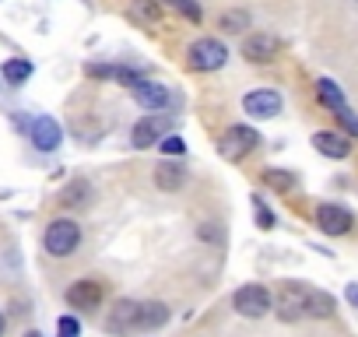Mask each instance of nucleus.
<instances>
[{"mask_svg": "<svg viewBox=\"0 0 358 337\" xmlns=\"http://www.w3.org/2000/svg\"><path fill=\"white\" fill-rule=\"evenodd\" d=\"M78 246H81V225H78L74 218H53V222L46 225V232H43V250H46L50 257L64 260V257H71Z\"/></svg>", "mask_w": 358, "mask_h": 337, "instance_id": "f257e3e1", "label": "nucleus"}, {"mask_svg": "<svg viewBox=\"0 0 358 337\" xmlns=\"http://www.w3.org/2000/svg\"><path fill=\"white\" fill-rule=\"evenodd\" d=\"M232 309L239 316H246V320H260V316H267L274 309V295L264 285H243L232 295Z\"/></svg>", "mask_w": 358, "mask_h": 337, "instance_id": "f03ea898", "label": "nucleus"}, {"mask_svg": "<svg viewBox=\"0 0 358 337\" xmlns=\"http://www.w3.org/2000/svg\"><path fill=\"white\" fill-rule=\"evenodd\" d=\"M257 144H260V134H257L253 127L236 123V127H229V130L222 134V141H218V155H222L225 162H243Z\"/></svg>", "mask_w": 358, "mask_h": 337, "instance_id": "7ed1b4c3", "label": "nucleus"}, {"mask_svg": "<svg viewBox=\"0 0 358 337\" xmlns=\"http://www.w3.org/2000/svg\"><path fill=\"white\" fill-rule=\"evenodd\" d=\"M306 295H309V285L302 281H285L278 299H274V313L285 320V323H295L306 316Z\"/></svg>", "mask_w": 358, "mask_h": 337, "instance_id": "20e7f679", "label": "nucleus"}, {"mask_svg": "<svg viewBox=\"0 0 358 337\" xmlns=\"http://www.w3.org/2000/svg\"><path fill=\"white\" fill-rule=\"evenodd\" d=\"M225 60H229V50L218 39H194L187 50V64L194 71H218L225 67Z\"/></svg>", "mask_w": 358, "mask_h": 337, "instance_id": "39448f33", "label": "nucleus"}, {"mask_svg": "<svg viewBox=\"0 0 358 337\" xmlns=\"http://www.w3.org/2000/svg\"><path fill=\"white\" fill-rule=\"evenodd\" d=\"M102 327H106V334H116V337L141 330V302H134V299L113 302V309H109V316H106Z\"/></svg>", "mask_w": 358, "mask_h": 337, "instance_id": "423d86ee", "label": "nucleus"}, {"mask_svg": "<svg viewBox=\"0 0 358 337\" xmlns=\"http://www.w3.org/2000/svg\"><path fill=\"white\" fill-rule=\"evenodd\" d=\"M316 229L323 236H348L355 229V215L344 204H320L316 208Z\"/></svg>", "mask_w": 358, "mask_h": 337, "instance_id": "0eeeda50", "label": "nucleus"}, {"mask_svg": "<svg viewBox=\"0 0 358 337\" xmlns=\"http://www.w3.org/2000/svg\"><path fill=\"white\" fill-rule=\"evenodd\" d=\"M165 134H169V116H165V113H151V116H141V120L134 123L130 141H134V148H151V144H158Z\"/></svg>", "mask_w": 358, "mask_h": 337, "instance_id": "6e6552de", "label": "nucleus"}, {"mask_svg": "<svg viewBox=\"0 0 358 337\" xmlns=\"http://www.w3.org/2000/svg\"><path fill=\"white\" fill-rule=\"evenodd\" d=\"M278 53H281V39L271 36V32H253V36L243 39V57L250 64H271Z\"/></svg>", "mask_w": 358, "mask_h": 337, "instance_id": "1a4fd4ad", "label": "nucleus"}, {"mask_svg": "<svg viewBox=\"0 0 358 337\" xmlns=\"http://www.w3.org/2000/svg\"><path fill=\"white\" fill-rule=\"evenodd\" d=\"M67 306L71 309H81V313H95L102 306V285L92 281V278H81L67 288Z\"/></svg>", "mask_w": 358, "mask_h": 337, "instance_id": "9d476101", "label": "nucleus"}, {"mask_svg": "<svg viewBox=\"0 0 358 337\" xmlns=\"http://www.w3.org/2000/svg\"><path fill=\"white\" fill-rule=\"evenodd\" d=\"M281 95L274 92V88H257V92H250L246 99H243V109L253 116V120H271V116H278L281 113Z\"/></svg>", "mask_w": 358, "mask_h": 337, "instance_id": "9b49d317", "label": "nucleus"}, {"mask_svg": "<svg viewBox=\"0 0 358 337\" xmlns=\"http://www.w3.org/2000/svg\"><path fill=\"white\" fill-rule=\"evenodd\" d=\"M29 141H32L39 151H57L60 141H64V130H60V123H57L53 116H36V120L29 123Z\"/></svg>", "mask_w": 358, "mask_h": 337, "instance_id": "f8f14e48", "label": "nucleus"}, {"mask_svg": "<svg viewBox=\"0 0 358 337\" xmlns=\"http://www.w3.org/2000/svg\"><path fill=\"white\" fill-rule=\"evenodd\" d=\"M313 148L323 158H348L351 155V137L341 130H316L313 134Z\"/></svg>", "mask_w": 358, "mask_h": 337, "instance_id": "ddd939ff", "label": "nucleus"}, {"mask_svg": "<svg viewBox=\"0 0 358 337\" xmlns=\"http://www.w3.org/2000/svg\"><path fill=\"white\" fill-rule=\"evenodd\" d=\"M155 187L162 194H176V190H183L187 187V168L179 165V162H158L155 165Z\"/></svg>", "mask_w": 358, "mask_h": 337, "instance_id": "4468645a", "label": "nucleus"}, {"mask_svg": "<svg viewBox=\"0 0 358 337\" xmlns=\"http://www.w3.org/2000/svg\"><path fill=\"white\" fill-rule=\"evenodd\" d=\"M130 92H134V102H137L141 109H148V113H158V109L169 106V88L158 85V81H141V85H134Z\"/></svg>", "mask_w": 358, "mask_h": 337, "instance_id": "2eb2a0df", "label": "nucleus"}, {"mask_svg": "<svg viewBox=\"0 0 358 337\" xmlns=\"http://www.w3.org/2000/svg\"><path fill=\"white\" fill-rule=\"evenodd\" d=\"M88 74H92V78H106V81H120V85H127V88H134V85L144 81L137 71H130V67H123V64H92Z\"/></svg>", "mask_w": 358, "mask_h": 337, "instance_id": "dca6fc26", "label": "nucleus"}, {"mask_svg": "<svg viewBox=\"0 0 358 337\" xmlns=\"http://www.w3.org/2000/svg\"><path fill=\"white\" fill-rule=\"evenodd\" d=\"M334 309H337L334 295H327V292H320V288H309V295H306V316L327 320V316H334Z\"/></svg>", "mask_w": 358, "mask_h": 337, "instance_id": "f3484780", "label": "nucleus"}, {"mask_svg": "<svg viewBox=\"0 0 358 337\" xmlns=\"http://www.w3.org/2000/svg\"><path fill=\"white\" fill-rule=\"evenodd\" d=\"M316 99H320L330 113H334V109H341V106H348V102H344L341 85H337V81H330V78H320V81H316Z\"/></svg>", "mask_w": 358, "mask_h": 337, "instance_id": "a211bd4d", "label": "nucleus"}, {"mask_svg": "<svg viewBox=\"0 0 358 337\" xmlns=\"http://www.w3.org/2000/svg\"><path fill=\"white\" fill-rule=\"evenodd\" d=\"M130 18L141 22V25H158L162 22L158 0H130Z\"/></svg>", "mask_w": 358, "mask_h": 337, "instance_id": "6ab92c4d", "label": "nucleus"}, {"mask_svg": "<svg viewBox=\"0 0 358 337\" xmlns=\"http://www.w3.org/2000/svg\"><path fill=\"white\" fill-rule=\"evenodd\" d=\"M169 323V306L165 302H141V330H155Z\"/></svg>", "mask_w": 358, "mask_h": 337, "instance_id": "aec40b11", "label": "nucleus"}, {"mask_svg": "<svg viewBox=\"0 0 358 337\" xmlns=\"http://www.w3.org/2000/svg\"><path fill=\"white\" fill-rule=\"evenodd\" d=\"M88 194H92V187H88L85 180H74L71 187L60 190V204H64V208H81V204L88 201Z\"/></svg>", "mask_w": 358, "mask_h": 337, "instance_id": "412c9836", "label": "nucleus"}, {"mask_svg": "<svg viewBox=\"0 0 358 337\" xmlns=\"http://www.w3.org/2000/svg\"><path fill=\"white\" fill-rule=\"evenodd\" d=\"M264 183H267L271 190H278V194L295 190V176L288 173V168H264Z\"/></svg>", "mask_w": 358, "mask_h": 337, "instance_id": "4be33fe9", "label": "nucleus"}, {"mask_svg": "<svg viewBox=\"0 0 358 337\" xmlns=\"http://www.w3.org/2000/svg\"><path fill=\"white\" fill-rule=\"evenodd\" d=\"M218 29H225L229 36H239V32H246V29H250V15H246V11H222Z\"/></svg>", "mask_w": 358, "mask_h": 337, "instance_id": "5701e85b", "label": "nucleus"}, {"mask_svg": "<svg viewBox=\"0 0 358 337\" xmlns=\"http://www.w3.org/2000/svg\"><path fill=\"white\" fill-rule=\"evenodd\" d=\"M32 78V64L29 60H8L4 64V81L8 85H25Z\"/></svg>", "mask_w": 358, "mask_h": 337, "instance_id": "b1692460", "label": "nucleus"}, {"mask_svg": "<svg viewBox=\"0 0 358 337\" xmlns=\"http://www.w3.org/2000/svg\"><path fill=\"white\" fill-rule=\"evenodd\" d=\"M162 4L176 8L179 15H183L187 22H194V25H201V18H204V11H201V4H197V0H162Z\"/></svg>", "mask_w": 358, "mask_h": 337, "instance_id": "393cba45", "label": "nucleus"}, {"mask_svg": "<svg viewBox=\"0 0 358 337\" xmlns=\"http://www.w3.org/2000/svg\"><path fill=\"white\" fill-rule=\"evenodd\" d=\"M334 120L344 127V134H348V137H358V116L351 113V106H341V109H334Z\"/></svg>", "mask_w": 358, "mask_h": 337, "instance_id": "a878e982", "label": "nucleus"}, {"mask_svg": "<svg viewBox=\"0 0 358 337\" xmlns=\"http://www.w3.org/2000/svg\"><path fill=\"white\" fill-rule=\"evenodd\" d=\"M158 148H162V155H165V158H169V155H183V151H187L183 137H176V134H172V137L165 134V137L158 141Z\"/></svg>", "mask_w": 358, "mask_h": 337, "instance_id": "bb28decb", "label": "nucleus"}, {"mask_svg": "<svg viewBox=\"0 0 358 337\" xmlns=\"http://www.w3.org/2000/svg\"><path fill=\"white\" fill-rule=\"evenodd\" d=\"M197 236H201L204 243H225V232L218 229V222H204V225L197 229Z\"/></svg>", "mask_w": 358, "mask_h": 337, "instance_id": "cd10ccee", "label": "nucleus"}, {"mask_svg": "<svg viewBox=\"0 0 358 337\" xmlns=\"http://www.w3.org/2000/svg\"><path fill=\"white\" fill-rule=\"evenodd\" d=\"M253 211H257V222H260V229H274V215H271V208H267L260 197H253Z\"/></svg>", "mask_w": 358, "mask_h": 337, "instance_id": "c85d7f7f", "label": "nucleus"}, {"mask_svg": "<svg viewBox=\"0 0 358 337\" xmlns=\"http://www.w3.org/2000/svg\"><path fill=\"white\" fill-rule=\"evenodd\" d=\"M57 327H60V334H64V337H78V330H81L74 316H60V323H57Z\"/></svg>", "mask_w": 358, "mask_h": 337, "instance_id": "c756f323", "label": "nucleus"}, {"mask_svg": "<svg viewBox=\"0 0 358 337\" xmlns=\"http://www.w3.org/2000/svg\"><path fill=\"white\" fill-rule=\"evenodd\" d=\"M344 295H348V302L358 309V285H348V292H344Z\"/></svg>", "mask_w": 358, "mask_h": 337, "instance_id": "7c9ffc66", "label": "nucleus"}, {"mask_svg": "<svg viewBox=\"0 0 358 337\" xmlns=\"http://www.w3.org/2000/svg\"><path fill=\"white\" fill-rule=\"evenodd\" d=\"M4 330H8V316L0 313V337H4Z\"/></svg>", "mask_w": 358, "mask_h": 337, "instance_id": "2f4dec72", "label": "nucleus"}, {"mask_svg": "<svg viewBox=\"0 0 358 337\" xmlns=\"http://www.w3.org/2000/svg\"><path fill=\"white\" fill-rule=\"evenodd\" d=\"M29 337H39V334H29Z\"/></svg>", "mask_w": 358, "mask_h": 337, "instance_id": "473e14b6", "label": "nucleus"}]
</instances>
